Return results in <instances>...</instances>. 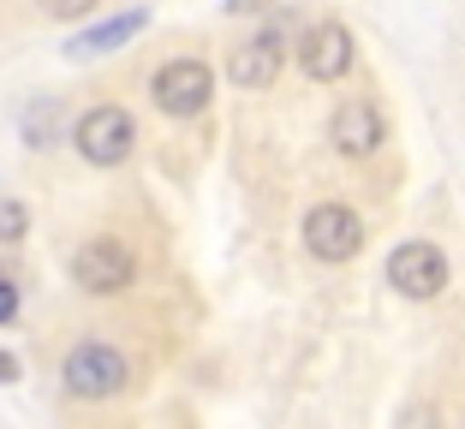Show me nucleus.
<instances>
[{
  "label": "nucleus",
  "mask_w": 465,
  "mask_h": 429,
  "mask_svg": "<svg viewBox=\"0 0 465 429\" xmlns=\"http://www.w3.org/2000/svg\"><path fill=\"white\" fill-rule=\"evenodd\" d=\"M150 96H155L162 113L192 120V113H203L209 96H215V72H209L203 60H167V66L150 78Z\"/></svg>",
  "instance_id": "obj_5"
},
{
  "label": "nucleus",
  "mask_w": 465,
  "mask_h": 429,
  "mask_svg": "<svg viewBox=\"0 0 465 429\" xmlns=\"http://www.w3.org/2000/svg\"><path fill=\"white\" fill-rule=\"evenodd\" d=\"M137 275L132 250L120 245V239H90V245L72 250V280H78L84 292H96V298H114V292H125Z\"/></svg>",
  "instance_id": "obj_6"
},
{
  "label": "nucleus",
  "mask_w": 465,
  "mask_h": 429,
  "mask_svg": "<svg viewBox=\"0 0 465 429\" xmlns=\"http://www.w3.org/2000/svg\"><path fill=\"white\" fill-rule=\"evenodd\" d=\"M13 382H18V358H13V352H0V388H13Z\"/></svg>",
  "instance_id": "obj_15"
},
{
  "label": "nucleus",
  "mask_w": 465,
  "mask_h": 429,
  "mask_svg": "<svg viewBox=\"0 0 465 429\" xmlns=\"http://www.w3.org/2000/svg\"><path fill=\"white\" fill-rule=\"evenodd\" d=\"M25 233H30V209L0 197V245H25Z\"/></svg>",
  "instance_id": "obj_12"
},
{
  "label": "nucleus",
  "mask_w": 465,
  "mask_h": 429,
  "mask_svg": "<svg viewBox=\"0 0 465 429\" xmlns=\"http://www.w3.org/2000/svg\"><path fill=\"white\" fill-rule=\"evenodd\" d=\"M0 275H6V268H0Z\"/></svg>",
  "instance_id": "obj_17"
},
{
  "label": "nucleus",
  "mask_w": 465,
  "mask_h": 429,
  "mask_svg": "<svg viewBox=\"0 0 465 429\" xmlns=\"http://www.w3.org/2000/svg\"><path fill=\"white\" fill-rule=\"evenodd\" d=\"M388 287L400 292V298H436L441 287H448V257H441L430 239H406V245L388 250Z\"/></svg>",
  "instance_id": "obj_3"
},
{
  "label": "nucleus",
  "mask_w": 465,
  "mask_h": 429,
  "mask_svg": "<svg viewBox=\"0 0 465 429\" xmlns=\"http://www.w3.org/2000/svg\"><path fill=\"white\" fill-rule=\"evenodd\" d=\"M304 250L316 263H352L364 250V221H358L346 203H316L304 215Z\"/></svg>",
  "instance_id": "obj_4"
},
{
  "label": "nucleus",
  "mask_w": 465,
  "mask_h": 429,
  "mask_svg": "<svg viewBox=\"0 0 465 429\" xmlns=\"http://www.w3.org/2000/svg\"><path fill=\"white\" fill-rule=\"evenodd\" d=\"M281 60H287V36H281V30H262V36L232 48L227 78L239 83V90H269V83L281 78Z\"/></svg>",
  "instance_id": "obj_8"
},
{
  "label": "nucleus",
  "mask_w": 465,
  "mask_h": 429,
  "mask_svg": "<svg viewBox=\"0 0 465 429\" xmlns=\"http://www.w3.org/2000/svg\"><path fill=\"white\" fill-rule=\"evenodd\" d=\"M382 138H388V125H382V113H376V102H341L334 108V150L341 155H352V161H364V155H376L382 150Z\"/></svg>",
  "instance_id": "obj_9"
},
{
  "label": "nucleus",
  "mask_w": 465,
  "mask_h": 429,
  "mask_svg": "<svg viewBox=\"0 0 465 429\" xmlns=\"http://www.w3.org/2000/svg\"><path fill=\"white\" fill-rule=\"evenodd\" d=\"M18 132H25V150H54L60 143V102L42 96L25 108V120H18Z\"/></svg>",
  "instance_id": "obj_11"
},
{
  "label": "nucleus",
  "mask_w": 465,
  "mask_h": 429,
  "mask_svg": "<svg viewBox=\"0 0 465 429\" xmlns=\"http://www.w3.org/2000/svg\"><path fill=\"white\" fill-rule=\"evenodd\" d=\"M48 18H84V13H96V0H36Z\"/></svg>",
  "instance_id": "obj_13"
},
{
  "label": "nucleus",
  "mask_w": 465,
  "mask_h": 429,
  "mask_svg": "<svg viewBox=\"0 0 465 429\" xmlns=\"http://www.w3.org/2000/svg\"><path fill=\"white\" fill-rule=\"evenodd\" d=\"M60 382H66L72 400H114L125 388V358L108 340H78L60 364Z\"/></svg>",
  "instance_id": "obj_1"
},
{
  "label": "nucleus",
  "mask_w": 465,
  "mask_h": 429,
  "mask_svg": "<svg viewBox=\"0 0 465 429\" xmlns=\"http://www.w3.org/2000/svg\"><path fill=\"white\" fill-rule=\"evenodd\" d=\"M13 317H18V287L0 275V322H13Z\"/></svg>",
  "instance_id": "obj_14"
},
{
  "label": "nucleus",
  "mask_w": 465,
  "mask_h": 429,
  "mask_svg": "<svg viewBox=\"0 0 465 429\" xmlns=\"http://www.w3.org/2000/svg\"><path fill=\"white\" fill-rule=\"evenodd\" d=\"M262 6H274V0H227V13H262Z\"/></svg>",
  "instance_id": "obj_16"
},
{
  "label": "nucleus",
  "mask_w": 465,
  "mask_h": 429,
  "mask_svg": "<svg viewBox=\"0 0 465 429\" xmlns=\"http://www.w3.org/2000/svg\"><path fill=\"white\" fill-rule=\"evenodd\" d=\"M150 24V13L143 6H132V13H114V18H102V24H90V30H78V36L66 42V54L72 60H96V54H114L120 42H132L137 30Z\"/></svg>",
  "instance_id": "obj_10"
},
{
  "label": "nucleus",
  "mask_w": 465,
  "mask_h": 429,
  "mask_svg": "<svg viewBox=\"0 0 465 429\" xmlns=\"http://www.w3.org/2000/svg\"><path fill=\"white\" fill-rule=\"evenodd\" d=\"M299 66H304V78L311 83H334V78H346L352 72V30L346 24H311L304 30V42H299Z\"/></svg>",
  "instance_id": "obj_7"
},
{
  "label": "nucleus",
  "mask_w": 465,
  "mask_h": 429,
  "mask_svg": "<svg viewBox=\"0 0 465 429\" xmlns=\"http://www.w3.org/2000/svg\"><path fill=\"white\" fill-rule=\"evenodd\" d=\"M132 143H137V125H132V113L114 108V102L90 108L78 125H72V150H78L90 167H120L125 155H132Z\"/></svg>",
  "instance_id": "obj_2"
}]
</instances>
